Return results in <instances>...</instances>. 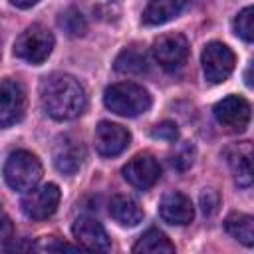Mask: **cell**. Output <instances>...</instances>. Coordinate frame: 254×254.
<instances>
[{"label": "cell", "mask_w": 254, "mask_h": 254, "mask_svg": "<svg viewBox=\"0 0 254 254\" xmlns=\"http://www.w3.org/2000/svg\"><path fill=\"white\" fill-rule=\"evenodd\" d=\"M40 99L46 113L58 121L75 119L85 111L87 97L81 83L67 73H52L40 85Z\"/></svg>", "instance_id": "1"}, {"label": "cell", "mask_w": 254, "mask_h": 254, "mask_svg": "<svg viewBox=\"0 0 254 254\" xmlns=\"http://www.w3.org/2000/svg\"><path fill=\"white\" fill-rule=\"evenodd\" d=\"M103 103L117 115L137 117L151 107V95L143 85H137L133 81H121L105 89Z\"/></svg>", "instance_id": "2"}, {"label": "cell", "mask_w": 254, "mask_h": 254, "mask_svg": "<svg viewBox=\"0 0 254 254\" xmlns=\"http://www.w3.org/2000/svg\"><path fill=\"white\" fill-rule=\"evenodd\" d=\"M44 175L42 163L30 151H14L4 165V179L14 190L34 189Z\"/></svg>", "instance_id": "3"}, {"label": "cell", "mask_w": 254, "mask_h": 254, "mask_svg": "<svg viewBox=\"0 0 254 254\" xmlns=\"http://www.w3.org/2000/svg\"><path fill=\"white\" fill-rule=\"evenodd\" d=\"M52 50H54V34L40 24L26 28L16 38V44H14V56L34 65L48 60Z\"/></svg>", "instance_id": "4"}, {"label": "cell", "mask_w": 254, "mask_h": 254, "mask_svg": "<svg viewBox=\"0 0 254 254\" xmlns=\"http://www.w3.org/2000/svg\"><path fill=\"white\" fill-rule=\"evenodd\" d=\"M200 60H202L204 77L210 83H222L224 79H228V75L232 73L234 64H236L234 52L226 44H222V42L206 44L204 50H202Z\"/></svg>", "instance_id": "5"}, {"label": "cell", "mask_w": 254, "mask_h": 254, "mask_svg": "<svg viewBox=\"0 0 254 254\" xmlns=\"http://www.w3.org/2000/svg\"><path fill=\"white\" fill-rule=\"evenodd\" d=\"M60 189L54 183L42 185V187H34L30 189V192L22 198V210L28 218L34 220H44L48 216H52L60 204Z\"/></svg>", "instance_id": "6"}, {"label": "cell", "mask_w": 254, "mask_h": 254, "mask_svg": "<svg viewBox=\"0 0 254 254\" xmlns=\"http://www.w3.org/2000/svg\"><path fill=\"white\" fill-rule=\"evenodd\" d=\"M26 113V91L16 79L0 81V129L18 123Z\"/></svg>", "instance_id": "7"}, {"label": "cell", "mask_w": 254, "mask_h": 254, "mask_svg": "<svg viewBox=\"0 0 254 254\" xmlns=\"http://www.w3.org/2000/svg\"><path fill=\"white\" fill-rule=\"evenodd\" d=\"M121 173L129 185H133L139 190H147L159 181L161 167L151 153H139L127 161V165L123 167Z\"/></svg>", "instance_id": "8"}, {"label": "cell", "mask_w": 254, "mask_h": 254, "mask_svg": "<svg viewBox=\"0 0 254 254\" xmlns=\"http://www.w3.org/2000/svg\"><path fill=\"white\" fill-rule=\"evenodd\" d=\"M52 159L54 165L60 173L64 175H73L79 171V167L83 165L85 159V147L81 145L79 139H75L73 135H60L54 143L52 149Z\"/></svg>", "instance_id": "9"}, {"label": "cell", "mask_w": 254, "mask_h": 254, "mask_svg": "<svg viewBox=\"0 0 254 254\" xmlns=\"http://www.w3.org/2000/svg\"><path fill=\"white\" fill-rule=\"evenodd\" d=\"M153 56L165 69L181 67L189 58V42L183 34H165L153 44Z\"/></svg>", "instance_id": "10"}, {"label": "cell", "mask_w": 254, "mask_h": 254, "mask_svg": "<svg viewBox=\"0 0 254 254\" xmlns=\"http://www.w3.org/2000/svg\"><path fill=\"white\" fill-rule=\"evenodd\" d=\"M214 117L230 131H244L250 121V103L240 95H228L214 105Z\"/></svg>", "instance_id": "11"}, {"label": "cell", "mask_w": 254, "mask_h": 254, "mask_svg": "<svg viewBox=\"0 0 254 254\" xmlns=\"http://www.w3.org/2000/svg\"><path fill=\"white\" fill-rule=\"evenodd\" d=\"M129 141H131L129 131L117 123L101 121L95 127V149L101 157H115L123 153Z\"/></svg>", "instance_id": "12"}, {"label": "cell", "mask_w": 254, "mask_h": 254, "mask_svg": "<svg viewBox=\"0 0 254 254\" xmlns=\"http://www.w3.org/2000/svg\"><path fill=\"white\" fill-rule=\"evenodd\" d=\"M71 232H73V238L77 240V246L83 248V250H99V252H105V250L111 248V240H109L105 228L97 220H93V218L79 216L73 222Z\"/></svg>", "instance_id": "13"}, {"label": "cell", "mask_w": 254, "mask_h": 254, "mask_svg": "<svg viewBox=\"0 0 254 254\" xmlns=\"http://www.w3.org/2000/svg\"><path fill=\"white\" fill-rule=\"evenodd\" d=\"M159 214L169 224L185 226L194 218V208H192V202L189 196H185L181 192H169L159 202Z\"/></svg>", "instance_id": "14"}, {"label": "cell", "mask_w": 254, "mask_h": 254, "mask_svg": "<svg viewBox=\"0 0 254 254\" xmlns=\"http://www.w3.org/2000/svg\"><path fill=\"white\" fill-rule=\"evenodd\" d=\"M228 165L232 169L234 181L238 187H250L252 185V147L248 141L234 145L226 151Z\"/></svg>", "instance_id": "15"}, {"label": "cell", "mask_w": 254, "mask_h": 254, "mask_svg": "<svg viewBox=\"0 0 254 254\" xmlns=\"http://www.w3.org/2000/svg\"><path fill=\"white\" fill-rule=\"evenodd\" d=\"M185 4H187V0H147L141 20L147 26L165 24V22L173 20L175 16H179L181 10L185 8Z\"/></svg>", "instance_id": "16"}, {"label": "cell", "mask_w": 254, "mask_h": 254, "mask_svg": "<svg viewBox=\"0 0 254 254\" xmlns=\"http://www.w3.org/2000/svg\"><path fill=\"white\" fill-rule=\"evenodd\" d=\"M109 214L121 226H137L143 220V208L127 194H115L109 202Z\"/></svg>", "instance_id": "17"}, {"label": "cell", "mask_w": 254, "mask_h": 254, "mask_svg": "<svg viewBox=\"0 0 254 254\" xmlns=\"http://www.w3.org/2000/svg\"><path fill=\"white\" fill-rule=\"evenodd\" d=\"M115 69L119 73H129V75L145 73L149 69L147 52L141 46H129L121 50V54L115 58Z\"/></svg>", "instance_id": "18"}, {"label": "cell", "mask_w": 254, "mask_h": 254, "mask_svg": "<svg viewBox=\"0 0 254 254\" xmlns=\"http://www.w3.org/2000/svg\"><path fill=\"white\" fill-rule=\"evenodd\" d=\"M224 228L232 238L240 240L244 246L254 244V218L250 214H242V212L228 214L224 220Z\"/></svg>", "instance_id": "19"}, {"label": "cell", "mask_w": 254, "mask_h": 254, "mask_svg": "<svg viewBox=\"0 0 254 254\" xmlns=\"http://www.w3.org/2000/svg\"><path fill=\"white\" fill-rule=\"evenodd\" d=\"M133 252H175V244L167 238L165 232L157 230V228H151L147 230L139 240L137 244L133 246Z\"/></svg>", "instance_id": "20"}, {"label": "cell", "mask_w": 254, "mask_h": 254, "mask_svg": "<svg viewBox=\"0 0 254 254\" xmlns=\"http://www.w3.org/2000/svg\"><path fill=\"white\" fill-rule=\"evenodd\" d=\"M60 26L64 28L65 34L69 36H81L85 32V18L77 8H67L65 12H62L60 16Z\"/></svg>", "instance_id": "21"}, {"label": "cell", "mask_w": 254, "mask_h": 254, "mask_svg": "<svg viewBox=\"0 0 254 254\" xmlns=\"http://www.w3.org/2000/svg\"><path fill=\"white\" fill-rule=\"evenodd\" d=\"M234 32H236L244 42H252V40H254V8H252V6L244 8V10L234 18Z\"/></svg>", "instance_id": "22"}, {"label": "cell", "mask_w": 254, "mask_h": 254, "mask_svg": "<svg viewBox=\"0 0 254 254\" xmlns=\"http://www.w3.org/2000/svg\"><path fill=\"white\" fill-rule=\"evenodd\" d=\"M151 135L155 139H163V141H175L179 137V129H177V123L175 121H161L153 127Z\"/></svg>", "instance_id": "23"}, {"label": "cell", "mask_w": 254, "mask_h": 254, "mask_svg": "<svg viewBox=\"0 0 254 254\" xmlns=\"http://www.w3.org/2000/svg\"><path fill=\"white\" fill-rule=\"evenodd\" d=\"M218 204H220V196H218L216 190L206 189V190L200 192V208H202L204 214H208V216L214 214L218 210Z\"/></svg>", "instance_id": "24"}, {"label": "cell", "mask_w": 254, "mask_h": 254, "mask_svg": "<svg viewBox=\"0 0 254 254\" xmlns=\"http://www.w3.org/2000/svg\"><path fill=\"white\" fill-rule=\"evenodd\" d=\"M192 157H194V147L190 143H185L179 147V151L173 157V165H177L179 169H187L192 165Z\"/></svg>", "instance_id": "25"}, {"label": "cell", "mask_w": 254, "mask_h": 254, "mask_svg": "<svg viewBox=\"0 0 254 254\" xmlns=\"http://www.w3.org/2000/svg\"><path fill=\"white\" fill-rule=\"evenodd\" d=\"M12 238V222L10 218L4 214V210L0 208V248Z\"/></svg>", "instance_id": "26"}, {"label": "cell", "mask_w": 254, "mask_h": 254, "mask_svg": "<svg viewBox=\"0 0 254 254\" xmlns=\"http://www.w3.org/2000/svg\"><path fill=\"white\" fill-rule=\"evenodd\" d=\"M40 250H79V246H71V244H67V242H58V244H52L50 240H46L44 244H40L38 246Z\"/></svg>", "instance_id": "27"}, {"label": "cell", "mask_w": 254, "mask_h": 254, "mask_svg": "<svg viewBox=\"0 0 254 254\" xmlns=\"http://www.w3.org/2000/svg\"><path fill=\"white\" fill-rule=\"evenodd\" d=\"M14 6H18V8H32L34 4H38L40 0H10Z\"/></svg>", "instance_id": "28"}]
</instances>
